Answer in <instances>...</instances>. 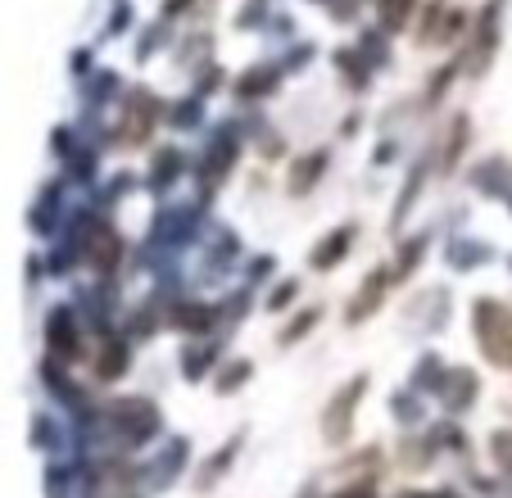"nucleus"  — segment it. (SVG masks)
I'll return each instance as SVG.
<instances>
[{
	"label": "nucleus",
	"instance_id": "f03ea898",
	"mask_svg": "<svg viewBox=\"0 0 512 498\" xmlns=\"http://www.w3.org/2000/svg\"><path fill=\"white\" fill-rule=\"evenodd\" d=\"M358 394H363V381L345 385V390H340V399L331 403V408H336V422H327V435H331V440H345V431H349V403H354Z\"/></svg>",
	"mask_w": 512,
	"mask_h": 498
},
{
	"label": "nucleus",
	"instance_id": "f257e3e1",
	"mask_svg": "<svg viewBox=\"0 0 512 498\" xmlns=\"http://www.w3.org/2000/svg\"><path fill=\"white\" fill-rule=\"evenodd\" d=\"M476 340H481L490 363L512 367V308L494 304V299L476 304Z\"/></svg>",
	"mask_w": 512,
	"mask_h": 498
}]
</instances>
